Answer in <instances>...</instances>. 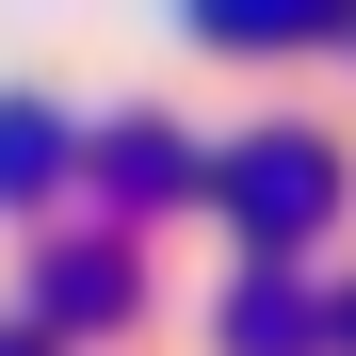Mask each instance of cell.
I'll return each mask as SVG.
<instances>
[{"instance_id": "2", "label": "cell", "mask_w": 356, "mask_h": 356, "mask_svg": "<svg viewBox=\"0 0 356 356\" xmlns=\"http://www.w3.org/2000/svg\"><path fill=\"white\" fill-rule=\"evenodd\" d=\"M324 340V308H308V291H275V275H243V291H227V356H308Z\"/></svg>"}, {"instance_id": "3", "label": "cell", "mask_w": 356, "mask_h": 356, "mask_svg": "<svg viewBox=\"0 0 356 356\" xmlns=\"http://www.w3.org/2000/svg\"><path fill=\"white\" fill-rule=\"evenodd\" d=\"M227 49H291V33H356V0H211Z\"/></svg>"}, {"instance_id": "4", "label": "cell", "mask_w": 356, "mask_h": 356, "mask_svg": "<svg viewBox=\"0 0 356 356\" xmlns=\"http://www.w3.org/2000/svg\"><path fill=\"white\" fill-rule=\"evenodd\" d=\"M49 146H65L49 113H0V195H17V178H49Z\"/></svg>"}, {"instance_id": "5", "label": "cell", "mask_w": 356, "mask_h": 356, "mask_svg": "<svg viewBox=\"0 0 356 356\" xmlns=\"http://www.w3.org/2000/svg\"><path fill=\"white\" fill-rule=\"evenodd\" d=\"M324 340H340V356H356V291H340V308H324Z\"/></svg>"}, {"instance_id": "1", "label": "cell", "mask_w": 356, "mask_h": 356, "mask_svg": "<svg viewBox=\"0 0 356 356\" xmlns=\"http://www.w3.org/2000/svg\"><path fill=\"white\" fill-rule=\"evenodd\" d=\"M227 211H243L259 243H308V227L340 211V146H324V130H243V162H227Z\"/></svg>"}]
</instances>
